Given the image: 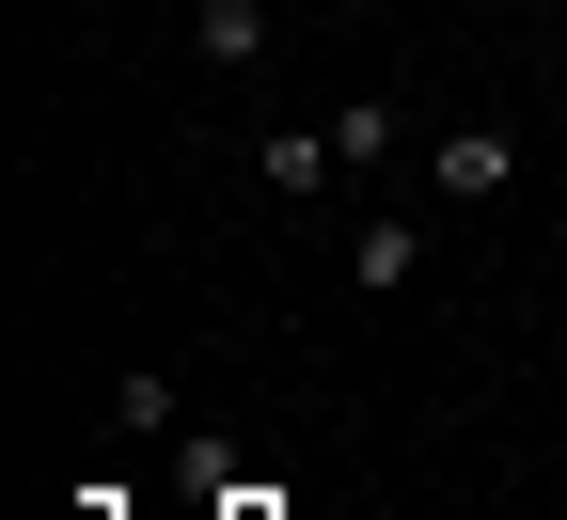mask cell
I'll use <instances>...</instances> for the list:
<instances>
[{"label": "cell", "instance_id": "1", "mask_svg": "<svg viewBox=\"0 0 567 520\" xmlns=\"http://www.w3.org/2000/svg\"><path fill=\"white\" fill-rule=\"evenodd\" d=\"M425 174H442V205H488V190L520 174V126H442V142H425Z\"/></svg>", "mask_w": 567, "mask_h": 520}, {"label": "cell", "instance_id": "2", "mask_svg": "<svg viewBox=\"0 0 567 520\" xmlns=\"http://www.w3.org/2000/svg\"><path fill=\"white\" fill-rule=\"evenodd\" d=\"M189 48L221 63V80H252L268 63V0H189Z\"/></svg>", "mask_w": 567, "mask_h": 520}, {"label": "cell", "instance_id": "3", "mask_svg": "<svg viewBox=\"0 0 567 520\" xmlns=\"http://www.w3.org/2000/svg\"><path fill=\"white\" fill-rule=\"evenodd\" d=\"M252 174H268L284 205H300V190H331L347 159H331V126H268V142H252Z\"/></svg>", "mask_w": 567, "mask_h": 520}, {"label": "cell", "instance_id": "4", "mask_svg": "<svg viewBox=\"0 0 567 520\" xmlns=\"http://www.w3.org/2000/svg\"><path fill=\"white\" fill-rule=\"evenodd\" d=\"M394 142H410V111H394V95H347V111H331V159H347V174H379Z\"/></svg>", "mask_w": 567, "mask_h": 520}, {"label": "cell", "instance_id": "5", "mask_svg": "<svg viewBox=\"0 0 567 520\" xmlns=\"http://www.w3.org/2000/svg\"><path fill=\"white\" fill-rule=\"evenodd\" d=\"M347 284H363V300H410V221H363V237H347Z\"/></svg>", "mask_w": 567, "mask_h": 520}, {"label": "cell", "instance_id": "6", "mask_svg": "<svg viewBox=\"0 0 567 520\" xmlns=\"http://www.w3.org/2000/svg\"><path fill=\"white\" fill-rule=\"evenodd\" d=\"M221 520H268V489H237V504H221Z\"/></svg>", "mask_w": 567, "mask_h": 520}, {"label": "cell", "instance_id": "7", "mask_svg": "<svg viewBox=\"0 0 567 520\" xmlns=\"http://www.w3.org/2000/svg\"><path fill=\"white\" fill-rule=\"evenodd\" d=\"M551 347H567V300H551Z\"/></svg>", "mask_w": 567, "mask_h": 520}]
</instances>
